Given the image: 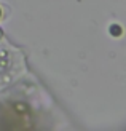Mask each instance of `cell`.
<instances>
[{"instance_id": "1", "label": "cell", "mask_w": 126, "mask_h": 131, "mask_svg": "<svg viewBox=\"0 0 126 131\" xmlns=\"http://www.w3.org/2000/svg\"><path fill=\"white\" fill-rule=\"evenodd\" d=\"M110 32H112V34H113V32H115V34H121V30H120V27H118V26H112V27H110Z\"/></svg>"}, {"instance_id": "2", "label": "cell", "mask_w": 126, "mask_h": 131, "mask_svg": "<svg viewBox=\"0 0 126 131\" xmlns=\"http://www.w3.org/2000/svg\"><path fill=\"white\" fill-rule=\"evenodd\" d=\"M0 18H2V8H0Z\"/></svg>"}]
</instances>
